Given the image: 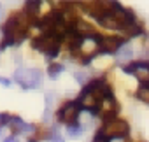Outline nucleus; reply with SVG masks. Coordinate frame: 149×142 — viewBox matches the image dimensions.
Returning <instances> with one entry per match:
<instances>
[{"label": "nucleus", "mask_w": 149, "mask_h": 142, "mask_svg": "<svg viewBox=\"0 0 149 142\" xmlns=\"http://www.w3.org/2000/svg\"><path fill=\"white\" fill-rule=\"evenodd\" d=\"M14 81L21 84L23 90H33V88H40L42 84V72L39 68H18L14 72Z\"/></svg>", "instance_id": "obj_1"}, {"label": "nucleus", "mask_w": 149, "mask_h": 142, "mask_svg": "<svg viewBox=\"0 0 149 142\" xmlns=\"http://www.w3.org/2000/svg\"><path fill=\"white\" fill-rule=\"evenodd\" d=\"M130 132V126L125 119H111V121H105L104 126L100 128V133L105 137V139H123L126 137Z\"/></svg>", "instance_id": "obj_2"}, {"label": "nucleus", "mask_w": 149, "mask_h": 142, "mask_svg": "<svg viewBox=\"0 0 149 142\" xmlns=\"http://www.w3.org/2000/svg\"><path fill=\"white\" fill-rule=\"evenodd\" d=\"M123 72L125 74H135V77L139 79L140 86H149V61L139 60L135 63L123 65Z\"/></svg>", "instance_id": "obj_3"}, {"label": "nucleus", "mask_w": 149, "mask_h": 142, "mask_svg": "<svg viewBox=\"0 0 149 142\" xmlns=\"http://www.w3.org/2000/svg\"><path fill=\"white\" fill-rule=\"evenodd\" d=\"M79 111H81V107H79L77 102H68V104H65V105L58 111V119H60L61 123H67V126H68V125H77Z\"/></svg>", "instance_id": "obj_4"}, {"label": "nucleus", "mask_w": 149, "mask_h": 142, "mask_svg": "<svg viewBox=\"0 0 149 142\" xmlns=\"http://www.w3.org/2000/svg\"><path fill=\"white\" fill-rule=\"evenodd\" d=\"M76 102L79 104V107H84L91 114H98L102 105V97L98 93H81V97Z\"/></svg>", "instance_id": "obj_5"}, {"label": "nucleus", "mask_w": 149, "mask_h": 142, "mask_svg": "<svg viewBox=\"0 0 149 142\" xmlns=\"http://www.w3.org/2000/svg\"><path fill=\"white\" fill-rule=\"evenodd\" d=\"M123 47V39L119 37H100L98 49L100 53H118Z\"/></svg>", "instance_id": "obj_6"}, {"label": "nucleus", "mask_w": 149, "mask_h": 142, "mask_svg": "<svg viewBox=\"0 0 149 142\" xmlns=\"http://www.w3.org/2000/svg\"><path fill=\"white\" fill-rule=\"evenodd\" d=\"M65 37H67V44H68V49H70V51L79 49V47H81V44H83V40H84V39H83L76 30H74V28H72L70 32H67V35H65Z\"/></svg>", "instance_id": "obj_7"}, {"label": "nucleus", "mask_w": 149, "mask_h": 142, "mask_svg": "<svg viewBox=\"0 0 149 142\" xmlns=\"http://www.w3.org/2000/svg\"><path fill=\"white\" fill-rule=\"evenodd\" d=\"M11 126L14 132H35V126L33 125H26L21 121V118H11Z\"/></svg>", "instance_id": "obj_8"}, {"label": "nucleus", "mask_w": 149, "mask_h": 142, "mask_svg": "<svg viewBox=\"0 0 149 142\" xmlns=\"http://www.w3.org/2000/svg\"><path fill=\"white\" fill-rule=\"evenodd\" d=\"M132 56H133V49H132L130 46H123V47L116 53V61H118L119 65H123L125 61H130Z\"/></svg>", "instance_id": "obj_9"}, {"label": "nucleus", "mask_w": 149, "mask_h": 142, "mask_svg": "<svg viewBox=\"0 0 149 142\" xmlns=\"http://www.w3.org/2000/svg\"><path fill=\"white\" fill-rule=\"evenodd\" d=\"M104 81L102 79H95V81H90L84 88H83V93H97L98 90H104Z\"/></svg>", "instance_id": "obj_10"}, {"label": "nucleus", "mask_w": 149, "mask_h": 142, "mask_svg": "<svg viewBox=\"0 0 149 142\" xmlns=\"http://www.w3.org/2000/svg\"><path fill=\"white\" fill-rule=\"evenodd\" d=\"M61 72H63V65H61V63H53V65H49V68H47V74H49L51 79H56Z\"/></svg>", "instance_id": "obj_11"}, {"label": "nucleus", "mask_w": 149, "mask_h": 142, "mask_svg": "<svg viewBox=\"0 0 149 142\" xmlns=\"http://www.w3.org/2000/svg\"><path fill=\"white\" fill-rule=\"evenodd\" d=\"M83 130H84V128H83L81 125H68V126H67V133H68L70 139H77V137L83 133Z\"/></svg>", "instance_id": "obj_12"}, {"label": "nucleus", "mask_w": 149, "mask_h": 142, "mask_svg": "<svg viewBox=\"0 0 149 142\" xmlns=\"http://www.w3.org/2000/svg\"><path fill=\"white\" fill-rule=\"evenodd\" d=\"M125 33H126V35H130V37H137V35H140V33H142V26H140V25H137V23L128 25V26L125 28Z\"/></svg>", "instance_id": "obj_13"}, {"label": "nucleus", "mask_w": 149, "mask_h": 142, "mask_svg": "<svg viewBox=\"0 0 149 142\" xmlns=\"http://www.w3.org/2000/svg\"><path fill=\"white\" fill-rule=\"evenodd\" d=\"M137 98L146 102V104H149V86H140L139 91H137Z\"/></svg>", "instance_id": "obj_14"}, {"label": "nucleus", "mask_w": 149, "mask_h": 142, "mask_svg": "<svg viewBox=\"0 0 149 142\" xmlns=\"http://www.w3.org/2000/svg\"><path fill=\"white\" fill-rule=\"evenodd\" d=\"M26 13L28 14H37L39 13V7H40V2L39 0H32V2H26Z\"/></svg>", "instance_id": "obj_15"}, {"label": "nucleus", "mask_w": 149, "mask_h": 142, "mask_svg": "<svg viewBox=\"0 0 149 142\" xmlns=\"http://www.w3.org/2000/svg\"><path fill=\"white\" fill-rule=\"evenodd\" d=\"M74 77H76V81H77L79 84H83V86H86V84L90 83V76H88L86 72H76V74H74Z\"/></svg>", "instance_id": "obj_16"}, {"label": "nucleus", "mask_w": 149, "mask_h": 142, "mask_svg": "<svg viewBox=\"0 0 149 142\" xmlns=\"http://www.w3.org/2000/svg\"><path fill=\"white\" fill-rule=\"evenodd\" d=\"M49 142H63L61 135L58 133V126H53V130L49 133Z\"/></svg>", "instance_id": "obj_17"}, {"label": "nucleus", "mask_w": 149, "mask_h": 142, "mask_svg": "<svg viewBox=\"0 0 149 142\" xmlns=\"http://www.w3.org/2000/svg\"><path fill=\"white\" fill-rule=\"evenodd\" d=\"M93 142H111V140H109V139H105V137H104V135H102V133L98 132V133L95 135V139H93Z\"/></svg>", "instance_id": "obj_18"}, {"label": "nucleus", "mask_w": 149, "mask_h": 142, "mask_svg": "<svg viewBox=\"0 0 149 142\" xmlns=\"http://www.w3.org/2000/svg\"><path fill=\"white\" fill-rule=\"evenodd\" d=\"M0 84H2V86H11V81L6 79V77H0Z\"/></svg>", "instance_id": "obj_19"}, {"label": "nucleus", "mask_w": 149, "mask_h": 142, "mask_svg": "<svg viewBox=\"0 0 149 142\" xmlns=\"http://www.w3.org/2000/svg\"><path fill=\"white\" fill-rule=\"evenodd\" d=\"M4 142H19V140H18V137H14V135H13V137H7Z\"/></svg>", "instance_id": "obj_20"}, {"label": "nucleus", "mask_w": 149, "mask_h": 142, "mask_svg": "<svg viewBox=\"0 0 149 142\" xmlns=\"http://www.w3.org/2000/svg\"><path fill=\"white\" fill-rule=\"evenodd\" d=\"M0 16H2V6H0Z\"/></svg>", "instance_id": "obj_21"}, {"label": "nucleus", "mask_w": 149, "mask_h": 142, "mask_svg": "<svg viewBox=\"0 0 149 142\" xmlns=\"http://www.w3.org/2000/svg\"><path fill=\"white\" fill-rule=\"evenodd\" d=\"M0 135H2V126H0Z\"/></svg>", "instance_id": "obj_22"}]
</instances>
